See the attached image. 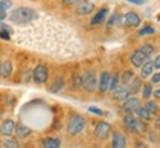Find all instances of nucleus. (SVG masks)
Returning a JSON list of instances; mask_svg holds the SVG:
<instances>
[{
	"instance_id": "nucleus-20",
	"label": "nucleus",
	"mask_w": 160,
	"mask_h": 148,
	"mask_svg": "<svg viewBox=\"0 0 160 148\" xmlns=\"http://www.w3.org/2000/svg\"><path fill=\"white\" fill-rule=\"evenodd\" d=\"M137 113V116H138V119H141V120H144V121H150L151 120V117H153V114L150 113L148 110L145 108V107H138V110L135 111Z\"/></svg>"
},
{
	"instance_id": "nucleus-34",
	"label": "nucleus",
	"mask_w": 160,
	"mask_h": 148,
	"mask_svg": "<svg viewBox=\"0 0 160 148\" xmlns=\"http://www.w3.org/2000/svg\"><path fill=\"white\" fill-rule=\"evenodd\" d=\"M156 83H160V71L151 76V85H156Z\"/></svg>"
},
{
	"instance_id": "nucleus-30",
	"label": "nucleus",
	"mask_w": 160,
	"mask_h": 148,
	"mask_svg": "<svg viewBox=\"0 0 160 148\" xmlns=\"http://www.w3.org/2000/svg\"><path fill=\"white\" fill-rule=\"evenodd\" d=\"M144 107L148 110L151 114H157V113H159V105H157V102H154V101H150V99H147Z\"/></svg>"
},
{
	"instance_id": "nucleus-6",
	"label": "nucleus",
	"mask_w": 160,
	"mask_h": 148,
	"mask_svg": "<svg viewBox=\"0 0 160 148\" xmlns=\"http://www.w3.org/2000/svg\"><path fill=\"white\" fill-rule=\"evenodd\" d=\"M95 136L98 139H107L110 136V133H111V125L107 123V121H99L97 126H95Z\"/></svg>"
},
{
	"instance_id": "nucleus-23",
	"label": "nucleus",
	"mask_w": 160,
	"mask_h": 148,
	"mask_svg": "<svg viewBox=\"0 0 160 148\" xmlns=\"http://www.w3.org/2000/svg\"><path fill=\"white\" fill-rule=\"evenodd\" d=\"M142 80L139 79V77H135V79L131 81V85H129V87H131V92L132 95H135V93H138V92L142 89Z\"/></svg>"
},
{
	"instance_id": "nucleus-11",
	"label": "nucleus",
	"mask_w": 160,
	"mask_h": 148,
	"mask_svg": "<svg viewBox=\"0 0 160 148\" xmlns=\"http://www.w3.org/2000/svg\"><path fill=\"white\" fill-rule=\"evenodd\" d=\"M110 79H111V74L108 71H102L99 74V79H98V91L101 93L108 92V86H110Z\"/></svg>"
},
{
	"instance_id": "nucleus-40",
	"label": "nucleus",
	"mask_w": 160,
	"mask_h": 148,
	"mask_svg": "<svg viewBox=\"0 0 160 148\" xmlns=\"http://www.w3.org/2000/svg\"><path fill=\"white\" fill-rule=\"evenodd\" d=\"M153 95H154V98H157V99H160V89H157V91L153 92Z\"/></svg>"
},
{
	"instance_id": "nucleus-29",
	"label": "nucleus",
	"mask_w": 160,
	"mask_h": 148,
	"mask_svg": "<svg viewBox=\"0 0 160 148\" xmlns=\"http://www.w3.org/2000/svg\"><path fill=\"white\" fill-rule=\"evenodd\" d=\"M141 91H142V98L147 101V99H150V96L153 95V85H151V83H145Z\"/></svg>"
},
{
	"instance_id": "nucleus-5",
	"label": "nucleus",
	"mask_w": 160,
	"mask_h": 148,
	"mask_svg": "<svg viewBox=\"0 0 160 148\" xmlns=\"http://www.w3.org/2000/svg\"><path fill=\"white\" fill-rule=\"evenodd\" d=\"M131 95H132V92H131L129 85H123V83H122V85L113 92V99H114V101H119V102H123V101H126Z\"/></svg>"
},
{
	"instance_id": "nucleus-19",
	"label": "nucleus",
	"mask_w": 160,
	"mask_h": 148,
	"mask_svg": "<svg viewBox=\"0 0 160 148\" xmlns=\"http://www.w3.org/2000/svg\"><path fill=\"white\" fill-rule=\"evenodd\" d=\"M59 145H61V141L58 138L48 136L42 139V147L43 148H59Z\"/></svg>"
},
{
	"instance_id": "nucleus-25",
	"label": "nucleus",
	"mask_w": 160,
	"mask_h": 148,
	"mask_svg": "<svg viewBox=\"0 0 160 148\" xmlns=\"http://www.w3.org/2000/svg\"><path fill=\"white\" fill-rule=\"evenodd\" d=\"M133 79H135V76H133V71H132V70H126V71H123L122 76H120V80H122L123 85H131V81Z\"/></svg>"
},
{
	"instance_id": "nucleus-3",
	"label": "nucleus",
	"mask_w": 160,
	"mask_h": 148,
	"mask_svg": "<svg viewBox=\"0 0 160 148\" xmlns=\"http://www.w3.org/2000/svg\"><path fill=\"white\" fill-rule=\"evenodd\" d=\"M33 80L37 85H45L49 80V68L45 64H39L34 70H33Z\"/></svg>"
},
{
	"instance_id": "nucleus-8",
	"label": "nucleus",
	"mask_w": 160,
	"mask_h": 148,
	"mask_svg": "<svg viewBox=\"0 0 160 148\" xmlns=\"http://www.w3.org/2000/svg\"><path fill=\"white\" fill-rule=\"evenodd\" d=\"M15 121L12 119H5L2 123H0V136L8 138L12 136L15 133Z\"/></svg>"
},
{
	"instance_id": "nucleus-12",
	"label": "nucleus",
	"mask_w": 160,
	"mask_h": 148,
	"mask_svg": "<svg viewBox=\"0 0 160 148\" xmlns=\"http://www.w3.org/2000/svg\"><path fill=\"white\" fill-rule=\"evenodd\" d=\"M153 71H154V61L153 59H148L145 61L144 65L141 67V73H139V79L141 80H147L153 76Z\"/></svg>"
},
{
	"instance_id": "nucleus-1",
	"label": "nucleus",
	"mask_w": 160,
	"mask_h": 148,
	"mask_svg": "<svg viewBox=\"0 0 160 148\" xmlns=\"http://www.w3.org/2000/svg\"><path fill=\"white\" fill-rule=\"evenodd\" d=\"M13 31L27 30V36L18 39V43L30 46L39 52V40L46 39L51 46L52 55L59 58H74L82 53V46L68 27L58 22L57 19L46 17L34 7L18 6L8 15Z\"/></svg>"
},
{
	"instance_id": "nucleus-22",
	"label": "nucleus",
	"mask_w": 160,
	"mask_h": 148,
	"mask_svg": "<svg viewBox=\"0 0 160 148\" xmlns=\"http://www.w3.org/2000/svg\"><path fill=\"white\" fill-rule=\"evenodd\" d=\"M2 145H3V148H19V141L17 138L8 136V138H3Z\"/></svg>"
},
{
	"instance_id": "nucleus-28",
	"label": "nucleus",
	"mask_w": 160,
	"mask_h": 148,
	"mask_svg": "<svg viewBox=\"0 0 160 148\" xmlns=\"http://www.w3.org/2000/svg\"><path fill=\"white\" fill-rule=\"evenodd\" d=\"M139 51L142 52V53L147 58H151V57H153V53H154V46H153V45H148V43H145V45H142L141 47H139Z\"/></svg>"
},
{
	"instance_id": "nucleus-16",
	"label": "nucleus",
	"mask_w": 160,
	"mask_h": 148,
	"mask_svg": "<svg viewBox=\"0 0 160 148\" xmlns=\"http://www.w3.org/2000/svg\"><path fill=\"white\" fill-rule=\"evenodd\" d=\"M33 132L28 126H25L24 123H17L15 126V135H17L18 139H27V138L31 135Z\"/></svg>"
},
{
	"instance_id": "nucleus-4",
	"label": "nucleus",
	"mask_w": 160,
	"mask_h": 148,
	"mask_svg": "<svg viewBox=\"0 0 160 148\" xmlns=\"http://www.w3.org/2000/svg\"><path fill=\"white\" fill-rule=\"evenodd\" d=\"M83 89L86 92H95L98 89V80H97V74L93 71H88L83 74Z\"/></svg>"
},
{
	"instance_id": "nucleus-27",
	"label": "nucleus",
	"mask_w": 160,
	"mask_h": 148,
	"mask_svg": "<svg viewBox=\"0 0 160 148\" xmlns=\"http://www.w3.org/2000/svg\"><path fill=\"white\" fill-rule=\"evenodd\" d=\"M119 83H120V76L119 74H114V76H111V79H110V86H108V92H113L119 87Z\"/></svg>"
},
{
	"instance_id": "nucleus-24",
	"label": "nucleus",
	"mask_w": 160,
	"mask_h": 148,
	"mask_svg": "<svg viewBox=\"0 0 160 148\" xmlns=\"http://www.w3.org/2000/svg\"><path fill=\"white\" fill-rule=\"evenodd\" d=\"M147 131V126H145V123H144L141 119H137L135 120V125L132 126L131 132H133V133H142V132Z\"/></svg>"
},
{
	"instance_id": "nucleus-32",
	"label": "nucleus",
	"mask_w": 160,
	"mask_h": 148,
	"mask_svg": "<svg viewBox=\"0 0 160 148\" xmlns=\"http://www.w3.org/2000/svg\"><path fill=\"white\" fill-rule=\"evenodd\" d=\"M138 34H139V36L154 34V27H151V25H145V27H142V28L138 31Z\"/></svg>"
},
{
	"instance_id": "nucleus-17",
	"label": "nucleus",
	"mask_w": 160,
	"mask_h": 148,
	"mask_svg": "<svg viewBox=\"0 0 160 148\" xmlns=\"http://www.w3.org/2000/svg\"><path fill=\"white\" fill-rule=\"evenodd\" d=\"M64 86H65V80H64V77L58 76L57 79L52 81L51 87H49V92H51V93H58V92H61L64 89Z\"/></svg>"
},
{
	"instance_id": "nucleus-37",
	"label": "nucleus",
	"mask_w": 160,
	"mask_h": 148,
	"mask_svg": "<svg viewBox=\"0 0 160 148\" xmlns=\"http://www.w3.org/2000/svg\"><path fill=\"white\" fill-rule=\"evenodd\" d=\"M129 3H132V5H144V3H147L148 0H128Z\"/></svg>"
},
{
	"instance_id": "nucleus-39",
	"label": "nucleus",
	"mask_w": 160,
	"mask_h": 148,
	"mask_svg": "<svg viewBox=\"0 0 160 148\" xmlns=\"http://www.w3.org/2000/svg\"><path fill=\"white\" fill-rule=\"evenodd\" d=\"M154 126L157 127V129H160V116L156 119V121H154Z\"/></svg>"
},
{
	"instance_id": "nucleus-14",
	"label": "nucleus",
	"mask_w": 160,
	"mask_h": 148,
	"mask_svg": "<svg viewBox=\"0 0 160 148\" xmlns=\"http://www.w3.org/2000/svg\"><path fill=\"white\" fill-rule=\"evenodd\" d=\"M13 71V65L9 59L0 61V79H9Z\"/></svg>"
},
{
	"instance_id": "nucleus-35",
	"label": "nucleus",
	"mask_w": 160,
	"mask_h": 148,
	"mask_svg": "<svg viewBox=\"0 0 160 148\" xmlns=\"http://www.w3.org/2000/svg\"><path fill=\"white\" fill-rule=\"evenodd\" d=\"M80 2H83V0H62V3H64V5H67V6H70V5H79Z\"/></svg>"
},
{
	"instance_id": "nucleus-41",
	"label": "nucleus",
	"mask_w": 160,
	"mask_h": 148,
	"mask_svg": "<svg viewBox=\"0 0 160 148\" xmlns=\"http://www.w3.org/2000/svg\"><path fill=\"white\" fill-rule=\"evenodd\" d=\"M2 25H3V22H2V21H0V30H2Z\"/></svg>"
},
{
	"instance_id": "nucleus-36",
	"label": "nucleus",
	"mask_w": 160,
	"mask_h": 148,
	"mask_svg": "<svg viewBox=\"0 0 160 148\" xmlns=\"http://www.w3.org/2000/svg\"><path fill=\"white\" fill-rule=\"evenodd\" d=\"M89 111H91V113H93V114H97V116H102V111H101V110L99 108H97V107H89Z\"/></svg>"
},
{
	"instance_id": "nucleus-42",
	"label": "nucleus",
	"mask_w": 160,
	"mask_h": 148,
	"mask_svg": "<svg viewBox=\"0 0 160 148\" xmlns=\"http://www.w3.org/2000/svg\"><path fill=\"white\" fill-rule=\"evenodd\" d=\"M0 116H2V111H0Z\"/></svg>"
},
{
	"instance_id": "nucleus-18",
	"label": "nucleus",
	"mask_w": 160,
	"mask_h": 148,
	"mask_svg": "<svg viewBox=\"0 0 160 148\" xmlns=\"http://www.w3.org/2000/svg\"><path fill=\"white\" fill-rule=\"evenodd\" d=\"M107 15H108V7H102L101 11H98V13L95 15V17L92 18L91 25H98V24L104 22L105 18H107Z\"/></svg>"
},
{
	"instance_id": "nucleus-38",
	"label": "nucleus",
	"mask_w": 160,
	"mask_h": 148,
	"mask_svg": "<svg viewBox=\"0 0 160 148\" xmlns=\"http://www.w3.org/2000/svg\"><path fill=\"white\" fill-rule=\"evenodd\" d=\"M154 68L160 70V55H157V57H156V59H154Z\"/></svg>"
},
{
	"instance_id": "nucleus-21",
	"label": "nucleus",
	"mask_w": 160,
	"mask_h": 148,
	"mask_svg": "<svg viewBox=\"0 0 160 148\" xmlns=\"http://www.w3.org/2000/svg\"><path fill=\"white\" fill-rule=\"evenodd\" d=\"M82 87H83V74L76 73L73 76V80H71V89L77 91V89H82Z\"/></svg>"
},
{
	"instance_id": "nucleus-33",
	"label": "nucleus",
	"mask_w": 160,
	"mask_h": 148,
	"mask_svg": "<svg viewBox=\"0 0 160 148\" xmlns=\"http://www.w3.org/2000/svg\"><path fill=\"white\" fill-rule=\"evenodd\" d=\"M0 39L5 40V42H9V40L12 39V33L9 31V30H0Z\"/></svg>"
},
{
	"instance_id": "nucleus-31",
	"label": "nucleus",
	"mask_w": 160,
	"mask_h": 148,
	"mask_svg": "<svg viewBox=\"0 0 160 148\" xmlns=\"http://www.w3.org/2000/svg\"><path fill=\"white\" fill-rule=\"evenodd\" d=\"M107 25H108V27H113V25H122V18H120V15L113 13V15L110 17L108 24H107Z\"/></svg>"
},
{
	"instance_id": "nucleus-9",
	"label": "nucleus",
	"mask_w": 160,
	"mask_h": 148,
	"mask_svg": "<svg viewBox=\"0 0 160 148\" xmlns=\"http://www.w3.org/2000/svg\"><path fill=\"white\" fill-rule=\"evenodd\" d=\"M138 107H139V98H137L135 95H131L126 101H123V105H122L125 113H135Z\"/></svg>"
},
{
	"instance_id": "nucleus-26",
	"label": "nucleus",
	"mask_w": 160,
	"mask_h": 148,
	"mask_svg": "<svg viewBox=\"0 0 160 148\" xmlns=\"http://www.w3.org/2000/svg\"><path fill=\"white\" fill-rule=\"evenodd\" d=\"M135 120H137V117H135L132 113H125V116H123V125L131 131L132 126L135 125Z\"/></svg>"
},
{
	"instance_id": "nucleus-43",
	"label": "nucleus",
	"mask_w": 160,
	"mask_h": 148,
	"mask_svg": "<svg viewBox=\"0 0 160 148\" xmlns=\"http://www.w3.org/2000/svg\"><path fill=\"white\" fill-rule=\"evenodd\" d=\"M0 147H2V142H0Z\"/></svg>"
},
{
	"instance_id": "nucleus-13",
	"label": "nucleus",
	"mask_w": 160,
	"mask_h": 148,
	"mask_svg": "<svg viewBox=\"0 0 160 148\" xmlns=\"http://www.w3.org/2000/svg\"><path fill=\"white\" fill-rule=\"evenodd\" d=\"M93 7H95V5H93L92 2L83 0V2H80L79 5H77V7H76V12H77V15L85 17V15H89V13H92Z\"/></svg>"
},
{
	"instance_id": "nucleus-10",
	"label": "nucleus",
	"mask_w": 160,
	"mask_h": 148,
	"mask_svg": "<svg viewBox=\"0 0 160 148\" xmlns=\"http://www.w3.org/2000/svg\"><path fill=\"white\" fill-rule=\"evenodd\" d=\"M148 59H151V58H147L142 52L139 51V49H137V51L131 55V58H129L131 64L135 67V68H141V67L144 65V62H145V61H148Z\"/></svg>"
},
{
	"instance_id": "nucleus-15",
	"label": "nucleus",
	"mask_w": 160,
	"mask_h": 148,
	"mask_svg": "<svg viewBox=\"0 0 160 148\" xmlns=\"http://www.w3.org/2000/svg\"><path fill=\"white\" fill-rule=\"evenodd\" d=\"M126 136L122 132H114L113 133V139H111V148H126Z\"/></svg>"
},
{
	"instance_id": "nucleus-7",
	"label": "nucleus",
	"mask_w": 160,
	"mask_h": 148,
	"mask_svg": "<svg viewBox=\"0 0 160 148\" xmlns=\"http://www.w3.org/2000/svg\"><path fill=\"white\" fill-rule=\"evenodd\" d=\"M122 24H125L126 27H131V28L139 27V24H141V17L138 15L137 12H128V13H125L123 18H122Z\"/></svg>"
},
{
	"instance_id": "nucleus-2",
	"label": "nucleus",
	"mask_w": 160,
	"mask_h": 148,
	"mask_svg": "<svg viewBox=\"0 0 160 148\" xmlns=\"http://www.w3.org/2000/svg\"><path fill=\"white\" fill-rule=\"evenodd\" d=\"M85 117L80 116V114H73L68 119V123H67V133L71 135V136H76L79 135L80 132L85 129Z\"/></svg>"
}]
</instances>
